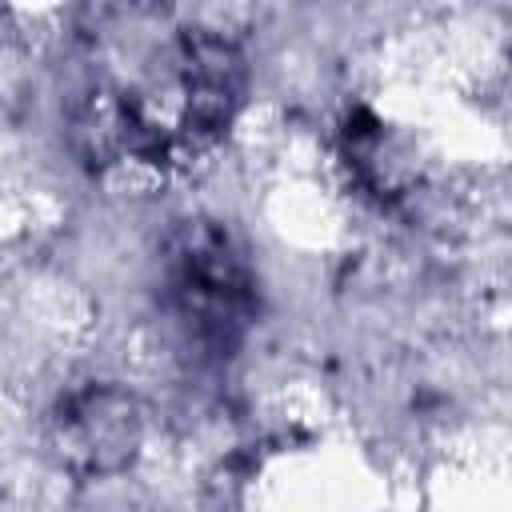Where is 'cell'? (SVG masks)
Listing matches in <instances>:
<instances>
[{
    "mask_svg": "<svg viewBox=\"0 0 512 512\" xmlns=\"http://www.w3.org/2000/svg\"><path fill=\"white\" fill-rule=\"evenodd\" d=\"M160 296L204 360H228L256 320L252 268L220 220H184L172 232Z\"/></svg>",
    "mask_w": 512,
    "mask_h": 512,
    "instance_id": "cell-1",
    "label": "cell"
},
{
    "mask_svg": "<svg viewBox=\"0 0 512 512\" xmlns=\"http://www.w3.org/2000/svg\"><path fill=\"white\" fill-rule=\"evenodd\" d=\"M48 440L68 472L84 480L120 476L144 448V408L128 388L88 380L56 400Z\"/></svg>",
    "mask_w": 512,
    "mask_h": 512,
    "instance_id": "cell-2",
    "label": "cell"
}]
</instances>
